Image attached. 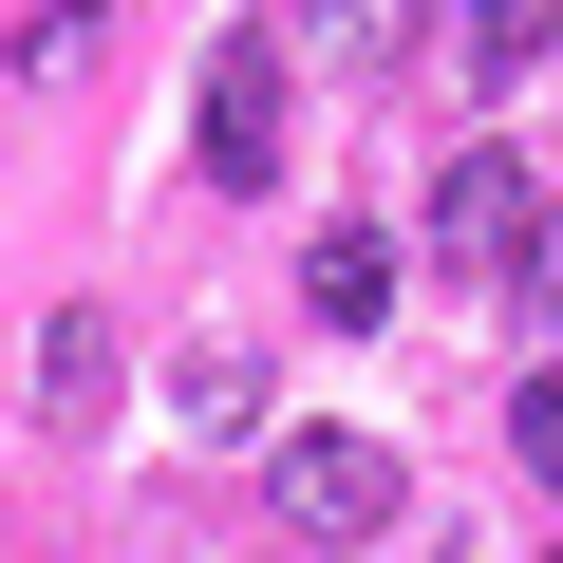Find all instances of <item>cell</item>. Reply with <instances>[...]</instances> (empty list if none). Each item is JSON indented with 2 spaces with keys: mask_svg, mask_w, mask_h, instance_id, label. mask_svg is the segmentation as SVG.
Instances as JSON below:
<instances>
[{
  "mask_svg": "<svg viewBox=\"0 0 563 563\" xmlns=\"http://www.w3.org/2000/svg\"><path fill=\"white\" fill-rule=\"evenodd\" d=\"M263 507H282V544H376L395 507H413V470L376 451V432H339V413H301V432H263Z\"/></svg>",
  "mask_w": 563,
  "mask_h": 563,
  "instance_id": "cell-1",
  "label": "cell"
},
{
  "mask_svg": "<svg viewBox=\"0 0 563 563\" xmlns=\"http://www.w3.org/2000/svg\"><path fill=\"white\" fill-rule=\"evenodd\" d=\"M526 225H544V207H526V169H507V151H451V169H432V263H451V282L526 301Z\"/></svg>",
  "mask_w": 563,
  "mask_h": 563,
  "instance_id": "cell-2",
  "label": "cell"
},
{
  "mask_svg": "<svg viewBox=\"0 0 563 563\" xmlns=\"http://www.w3.org/2000/svg\"><path fill=\"white\" fill-rule=\"evenodd\" d=\"M207 188H282V38L263 20L207 57Z\"/></svg>",
  "mask_w": 563,
  "mask_h": 563,
  "instance_id": "cell-3",
  "label": "cell"
},
{
  "mask_svg": "<svg viewBox=\"0 0 563 563\" xmlns=\"http://www.w3.org/2000/svg\"><path fill=\"white\" fill-rule=\"evenodd\" d=\"M301 320H320V339H376V320H395V244H376V225H320V244H301Z\"/></svg>",
  "mask_w": 563,
  "mask_h": 563,
  "instance_id": "cell-4",
  "label": "cell"
},
{
  "mask_svg": "<svg viewBox=\"0 0 563 563\" xmlns=\"http://www.w3.org/2000/svg\"><path fill=\"white\" fill-rule=\"evenodd\" d=\"M38 413H57V432H95V413H113V320H95V301L38 339Z\"/></svg>",
  "mask_w": 563,
  "mask_h": 563,
  "instance_id": "cell-5",
  "label": "cell"
},
{
  "mask_svg": "<svg viewBox=\"0 0 563 563\" xmlns=\"http://www.w3.org/2000/svg\"><path fill=\"white\" fill-rule=\"evenodd\" d=\"M320 57H357V76L413 57V0H320Z\"/></svg>",
  "mask_w": 563,
  "mask_h": 563,
  "instance_id": "cell-6",
  "label": "cell"
},
{
  "mask_svg": "<svg viewBox=\"0 0 563 563\" xmlns=\"http://www.w3.org/2000/svg\"><path fill=\"white\" fill-rule=\"evenodd\" d=\"M507 451H526V488L563 507V376H526V395H507Z\"/></svg>",
  "mask_w": 563,
  "mask_h": 563,
  "instance_id": "cell-7",
  "label": "cell"
},
{
  "mask_svg": "<svg viewBox=\"0 0 563 563\" xmlns=\"http://www.w3.org/2000/svg\"><path fill=\"white\" fill-rule=\"evenodd\" d=\"M526 301H544V320H563V207H544V225H526Z\"/></svg>",
  "mask_w": 563,
  "mask_h": 563,
  "instance_id": "cell-8",
  "label": "cell"
}]
</instances>
